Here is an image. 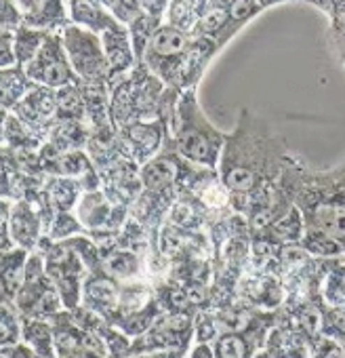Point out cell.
<instances>
[{"mask_svg": "<svg viewBox=\"0 0 345 358\" xmlns=\"http://www.w3.org/2000/svg\"><path fill=\"white\" fill-rule=\"evenodd\" d=\"M291 154L270 124L242 110L236 131L226 137L219 160V177L230 192V205L247 213L255 230H259L276 205V184Z\"/></svg>", "mask_w": 345, "mask_h": 358, "instance_id": "obj_1", "label": "cell"}, {"mask_svg": "<svg viewBox=\"0 0 345 358\" xmlns=\"http://www.w3.org/2000/svg\"><path fill=\"white\" fill-rule=\"evenodd\" d=\"M295 205L305 232H322L345 249V162L330 171L307 166Z\"/></svg>", "mask_w": 345, "mask_h": 358, "instance_id": "obj_2", "label": "cell"}, {"mask_svg": "<svg viewBox=\"0 0 345 358\" xmlns=\"http://www.w3.org/2000/svg\"><path fill=\"white\" fill-rule=\"evenodd\" d=\"M166 143L190 164L213 171L219 169L226 135L215 129L203 112L196 99V89H188L179 95Z\"/></svg>", "mask_w": 345, "mask_h": 358, "instance_id": "obj_3", "label": "cell"}, {"mask_svg": "<svg viewBox=\"0 0 345 358\" xmlns=\"http://www.w3.org/2000/svg\"><path fill=\"white\" fill-rule=\"evenodd\" d=\"M194 51V34L184 32L168 22L152 38L141 64L166 87L179 93L188 91V68Z\"/></svg>", "mask_w": 345, "mask_h": 358, "instance_id": "obj_4", "label": "cell"}, {"mask_svg": "<svg viewBox=\"0 0 345 358\" xmlns=\"http://www.w3.org/2000/svg\"><path fill=\"white\" fill-rule=\"evenodd\" d=\"M41 253L45 257V270L57 287L64 308L68 312L78 310L82 303L85 280L89 276L85 259L68 243H51L47 236L43 238Z\"/></svg>", "mask_w": 345, "mask_h": 358, "instance_id": "obj_5", "label": "cell"}, {"mask_svg": "<svg viewBox=\"0 0 345 358\" xmlns=\"http://www.w3.org/2000/svg\"><path fill=\"white\" fill-rule=\"evenodd\" d=\"M13 306L17 308L22 316L38 318V320H51L53 316L66 310L57 287L53 285V280L49 278L45 270V257L41 251L30 253V259L26 266V280Z\"/></svg>", "mask_w": 345, "mask_h": 358, "instance_id": "obj_6", "label": "cell"}, {"mask_svg": "<svg viewBox=\"0 0 345 358\" xmlns=\"http://www.w3.org/2000/svg\"><path fill=\"white\" fill-rule=\"evenodd\" d=\"M276 5L278 3H257V0H253V3H244V0H238V3H205L203 15L192 34L213 41L221 51V47H226L240 28H244L261 11Z\"/></svg>", "mask_w": 345, "mask_h": 358, "instance_id": "obj_7", "label": "cell"}, {"mask_svg": "<svg viewBox=\"0 0 345 358\" xmlns=\"http://www.w3.org/2000/svg\"><path fill=\"white\" fill-rule=\"evenodd\" d=\"M64 45L68 59L72 64L74 74L82 85H97V87H108L110 85V66L103 53V43L101 36L78 28V26H68L64 30Z\"/></svg>", "mask_w": 345, "mask_h": 358, "instance_id": "obj_8", "label": "cell"}, {"mask_svg": "<svg viewBox=\"0 0 345 358\" xmlns=\"http://www.w3.org/2000/svg\"><path fill=\"white\" fill-rule=\"evenodd\" d=\"M24 70L34 85L55 89V91H61L66 87L80 83L68 59L61 34H49L38 55Z\"/></svg>", "mask_w": 345, "mask_h": 358, "instance_id": "obj_9", "label": "cell"}, {"mask_svg": "<svg viewBox=\"0 0 345 358\" xmlns=\"http://www.w3.org/2000/svg\"><path fill=\"white\" fill-rule=\"evenodd\" d=\"M3 226L9 228V236L13 238L15 247L28 253L38 251L41 238H45V220L38 207L28 199L15 201L13 209L11 201H3Z\"/></svg>", "mask_w": 345, "mask_h": 358, "instance_id": "obj_10", "label": "cell"}, {"mask_svg": "<svg viewBox=\"0 0 345 358\" xmlns=\"http://www.w3.org/2000/svg\"><path fill=\"white\" fill-rule=\"evenodd\" d=\"M57 108H59L57 91L34 85V89L26 95V99L13 108V112L30 131H34V133L49 131L51 133V129L57 120Z\"/></svg>", "mask_w": 345, "mask_h": 358, "instance_id": "obj_11", "label": "cell"}, {"mask_svg": "<svg viewBox=\"0 0 345 358\" xmlns=\"http://www.w3.org/2000/svg\"><path fill=\"white\" fill-rule=\"evenodd\" d=\"M101 43H103V53L110 66V85L108 89H112L120 78H124L126 74H131L137 68V55L133 49V41H131V32L126 26H122L120 22L112 28H108L101 34Z\"/></svg>", "mask_w": 345, "mask_h": 358, "instance_id": "obj_12", "label": "cell"}, {"mask_svg": "<svg viewBox=\"0 0 345 358\" xmlns=\"http://www.w3.org/2000/svg\"><path fill=\"white\" fill-rule=\"evenodd\" d=\"M22 13V26L45 32V34H64L72 20L68 15V5L64 3H43V0H30V3H17Z\"/></svg>", "mask_w": 345, "mask_h": 358, "instance_id": "obj_13", "label": "cell"}, {"mask_svg": "<svg viewBox=\"0 0 345 358\" xmlns=\"http://www.w3.org/2000/svg\"><path fill=\"white\" fill-rule=\"evenodd\" d=\"M265 329L253 320L247 329L242 331H228L219 335L213 343V354L215 358H255L257 350L263 341Z\"/></svg>", "mask_w": 345, "mask_h": 358, "instance_id": "obj_14", "label": "cell"}, {"mask_svg": "<svg viewBox=\"0 0 345 358\" xmlns=\"http://www.w3.org/2000/svg\"><path fill=\"white\" fill-rule=\"evenodd\" d=\"M116 215H124V207H112V201L101 190L85 192L78 203V220L85 230H99V228H118L120 224L114 220Z\"/></svg>", "mask_w": 345, "mask_h": 358, "instance_id": "obj_15", "label": "cell"}, {"mask_svg": "<svg viewBox=\"0 0 345 358\" xmlns=\"http://www.w3.org/2000/svg\"><path fill=\"white\" fill-rule=\"evenodd\" d=\"M80 192H87L82 179H74V177H53V179H49V182H47L45 201H47L51 213L57 217V215L70 213L74 209Z\"/></svg>", "mask_w": 345, "mask_h": 358, "instance_id": "obj_16", "label": "cell"}, {"mask_svg": "<svg viewBox=\"0 0 345 358\" xmlns=\"http://www.w3.org/2000/svg\"><path fill=\"white\" fill-rule=\"evenodd\" d=\"M68 11L74 26L85 28L97 36H101L108 28L118 24V20L110 13L105 3H68Z\"/></svg>", "mask_w": 345, "mask_h": 358, "instance_id": "obj_17", "label": "cell"}, {"mask_svg": "<svg viewBox=\"0 0 345 358\" xmlns=\"http://www.w3.org/2000/svg\"><path fill=\"white\" fill-rule=\"evenodd\" d=\"M320 297L330 308H345V255L322 259Z\"/></svg>", "mask_w": 345, "mask_h": 358, "instance_id": "obj_18", "label": "cell"}, {"mask_svg": "<svg viewBox=\"0 0 345 358\" xmlns=\"http://www.w3.org/2000/svg\"><path fill=\"white\" fill-rule=\"evenodd\" d=\"M30 253L24 249H13L3 253V264H0V278H3V301H15L24 280H26V266Z\"/></svg>", "mask_w": 345, "mask_h": 358, "instance_id": "obj_19", "label": "cell"}, {"mask_svg": "<svg viewBox=\"0 0 345 358\" xmlns=\"http://www.w3.org/2000/svg\"><path fill=\"white\" fill-rule=\"evenodd\" d=\"M22 343L32 348L43 358H57L51 320L22 316Z\"/></svg>", "mask_w": 345, "mask_h": 358, "instance_id": "obj_20", "label": "cell"}, {"mask_svg": "<svg viewBox=\"0 0 345 358\" xmlns=\"http://www.w3.org/2000/svg\"><path fill=\"white\" fill-rule=\"evenodd\" d=\"M34 89V83L28 78L26 70L15 66L0 72V91H3V110L9 112L20 106L26 95Z\"/></svg>", "mask_w": 345, "mask_h": 358, "instance_id": "obj_21", "label": "cell"}, {"mask_svg": "<svg viewBox=\"0 0 345 358\" xmlns=\"http://www.w3.org/2000/svg\"><path fill=\"white\" fill-rule=\"evenodd\" d=\"M47 36L49 34L36 32V30L24 28V26L20 30H15V59H17L20 68H26L38 55V51L43 49Z\"/></svg>", "mask_w": 345, "mask_h": 358, "instance_id": "obj_22", "label": "cell"}, {"mask_svg": "<svg viewBox=\"0 0 345 358\" xmlns=\"http://www.w3.org/2000/svg\"><path fill=\"white\" fill-rule=\"evenodd\" d=\"M101 268L110 278L118 280V282H124V280H131L135 274H137V266H139V259L135 253L131 251H114L110 257H105V262L101 259Z\"/></svg>", "mask_w": 345, "mask_h": 358, "instance_id": "obj_23", "label": "cell"}, {"mask_svg": "<svg viewBox=\"0 0 345 358\" xmlns=\"http://www.w3.org/2000/svg\"><path fill=\"white\" fill-rule=\"evenodd\" d=\"M203 9H205V3H170L166 17L170 26L192 34L203 15Z\"/></svg>", "mask_w": 345, "mask_h": 358, "instance_id": "obj_24", "label": "cell"}, {"mask_svg": "<svg viewBox=\"0 0 345 358\" xmlns=\"http://www.w3.org/2000/svg\"><path fill=\"white\" fill-rule=\"evenodd\" d=\"M22 343V314L11 301H3V314H0V345L13 348Z\"/></svg>", "mask_w": 345, "mask_h": 358, "instance_id": "obj_25", "label": "cell"}, {"mask_svg": "<svg viewBox=\"0 0 345 358\" xmlns=\"http://www.w3.org/2000/svg\"><path fill=\"white\" fill-rule=\"evenodd\" d=\"M299 247L305 253L316 255L320 259H335V257L345 255V249L337 241H332L330 236H326L322 232H305V236H303Z\"/></svg>", "mask_w": 345, "mask_h": 358, "instance_id": "obj_26", "label": "cell"}, {"mask_svg": "<svg viewBox=\"0 0 345 358\" xmlns=\"http://www.w3.org/2000/svg\"><path fill=\"white\" fill-rule=\"evenodd\" d=\"M105 7L110 9V13L122 24V26H131L143 11L141 3H135V0H131V3H124V0H118V3H105Z\"/></svg>", "mask_w": 345, "mask_h": 358, "instance_id": "obj_27", "label": "cell"}, {"mask_svg": "<svg viewBox=\"0 0 345 358\" xmlns=\"http://www.w3.org/2000/svg\"><path fill=\"white\" fill-rule=\"evenodd\" d=\"M22 28V13L17 9V3L3 0L0 3V32H15Z\"/></svg>", "mask_w": 345, "mask_h": 358, "instance_id": "obj_28", "label": "cell"}, {"mask_svg": "<svg viewBox=\"0 0 345 358\" xmlns=\"http://www.w3.org/2000/svg\"><path fill=\"white\" fill-rule=\"evenodd\" d=\"M330 41L337 49V55L341 59V64L345 66V22L341 20H330Z\"/></svg>", "mask_w": 345, "mask_h": 358, "instance_id": "obj_29", "label": "cell"}, {"mask_svg": "<svg viewBox=\"0 0 345 358\" xmlns=\"http://www.w3.org/2000/svg\"><path fill=\"white\" fill-rule=\"evenodd\" d=\"M3 356H7V358H43L26 343H17L13 348H3Z\"/></svg>", "mask_w": 345, "mask_h": 358, "instance_id": "obj_30", "label": "cell"}, {"mask_svg": "<svg viewBox=\"0 0 345 358\" xmlns=\"http://www.w3.org/2000/svg\"><path fill=\"white\" fill-rule=\"evenodd\" d=\"M188 350H158V352H145V354H135L131 358H188Z\"/></svg>", "mask_w": 345, "mask_h": 358, "instance_id": "obj_31", "label": "cell"}, {"mask_svg": "<svg viewBox=\"0 0 345 358\" xmlns=\"http://www.w3.org/2000/svg\"><path fill=\"white\" fill-rule=\"evenodd\" d=\"M182 203H184V207H186V215H192V209H194V201L196 199H190V196H182L179 199ZM172 220H175L177 224H182V226H194V222L190 220V217H179V213H172Z\"/></svg>", "mask_w": 345, "mask_h": 358, "instance_id": "obj_32", "label": "cell"}]
</instances>
